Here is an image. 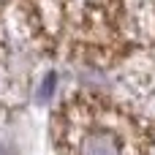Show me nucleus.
Instances as JSON below:
<instances>
[{
  "label": "nucleus",
  "mask_w": 155,
  "mask_h": 155,
  "mask_svg": "<svg viewBox=\"0 0 155 155\" xmlns=\"http://www.w3.org/2000/svg\"><path fill=\"white\" fill-rule=\"evenodd\" d=\"M0 155H14V150H11V147H5V144H0Z\"/></svg>",
  "instance_id": "nucleus-3"
},
{
  "label": "nucleus",
  "mask_w": 155,
  "mask_h": 155,
  "mask_svg": "<svg viewBox=\"0 0 155 155\" xmlns=\"http://www.w3.org/2000/svg\"><path fill=\"white\" fill-rule=\"evenodd\" d=\"M54 87H57V76H54V74H46V79H44L41 87H38V104H46V101L54 95Z\"/></svg>",
  "instance_id": "nucleus-2"
},
{
  "label": "nucleus",
  "mask_w": 155,
  "mask_h": 155,
  "mask_svg": "<svg viewBox=\"0 0 155 155\" xmlns=\"http://www.w3.org/2000/svg\"><path fill=\"white\" fill-rule=\"evenodd\" d=\"M76 155H123V144L120 136L112 128H90L82 139H79V150Z\"/></svg>",
  "instance_id": "nucleus-1"
}]
</instances>
